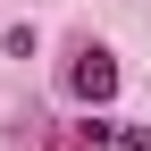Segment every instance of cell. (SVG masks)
I'll use <instances>...</instances> for the list:
<instances>
[{
  "label": "cell",
  "instance_id": "obj_1",
  "mask_svg": "<svg viewBox=\"0 0 151 151\" xmlns=\"http://www.w3.org/2000/svg\"><path fill=\"white\" fill-rule=\"evenodd\" d=\"M67 92H76L84 109H109V101H118V59H109L101 42H84V50L67 59Z\"/></svg>",
  "mask_w": 151,
  "mask_h": 151
},
{
  "label": "cell",
  "instance_id": "obj_2",
  "mask_svg": "<svg viewBox=\"0 0 151 151\" xmlns=\"http://www.w3.org/2000/svg\"><path fill=\"white\" fill-rule=\"evenodd\" d=\"M118 151H151V126H126L118 118Z\"/></svg>",
  "mask_w": 151,
  "mask_h": 151
}]
</instances>
